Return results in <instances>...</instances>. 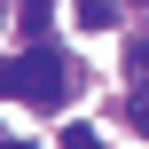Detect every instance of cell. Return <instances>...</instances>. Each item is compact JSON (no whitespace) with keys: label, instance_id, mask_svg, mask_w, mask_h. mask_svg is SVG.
<instances>
[{"label":"cell","instance_id":"6da1fadb","mask_svg":"<svg viewBox=\"0 0 149 149\" xmlns=\"http://www.w3.org/2000/svg\"><path fill=\"white\" fill-rule=\"evenodd\" d=\"M24 94H31L39 110H63V102H71V63H63L55 47H31V55H24Z\"/></svg>","mask_w":149,"mask_h":149},{"label":"cell","instance_id":"7a4b0ae2","mask_svg":"<svg viewBox=\"0 0 149 149\" xmlns=\"http://www.w3.org/2000/svg\"><path fill=\"white\" fill-rule=\"evenodd\" d=\"M47 24H55V0H24L16 8V31L24 39H47Z\"/></svg>","mask_w":149,"mask_h":149},{"label":"cell","instance_id":"3957f363","mask_svg":"<svg viewBox=\"0 0 149 149\" xmlns=\"http://www.w3.org/2000/svg\"><path fill=\"white\" fill-rule=\"evenodd\" d=\"M71 8H79L86 31H110V24H118V0H71Z\"/></svg>","mask_w":149,"mask_h":149},{"label":"cell","instance_id":"277c9868","mask_svg":"<svg viewBox=\"0 0 149 149\" xmlns=\"http://www.w3.org/2000/svg\"><path fill=\"white\" fill-rule=\"evenodd\" d=\"M8 94H24V63H0V102Z\"/></svg>","mask_w":149,"mask_h":149},{"label":"cell","instance_id":"5b68a950","mask_svg":"<svg viewBox=\"0 0 149 149\" xmlns=\"http://www.w3.org/2000/svg\"><path fill=\"white\" fill-rule=\"evenodd\" d=\"M126 71H134V79H149V47H141V39L126 47Z\"/></svg>","mask_w":149,"mask_h":149},{"label":"cell","instance_id":"8992f818","mask_svg":"<svg viewBox=\"0 0 149 149\" xmlns=\"http://www.w3.org/2000/svg\"><path fill=\"white\" fill-rule=\"evenodd\" d=\"M55 149H94V134H86V126H63V141Z\"/></svg>","mask_w":149,"mask_h":149},{"label":"cell","instance_id":"52a82bcc","mask_svg":"<svg viewBox=\"0 0 149 149\" xmlns=\"http://www.w3.org/2000/svg\"><path fill=\"white\" fill-rule=\"evenodd\" d=\"M134 126H141V134H149V86H141V94H134Z\"/></svg>","mask_w":149,"mask_h":149},{"label":"cell","instance_id":"ba28073f","mask_svg":"<svg viewBox=\"0 0 149 149\" xmlns=\"http://www.w3.org/2000/svg\"><path fill=\"white\" fill-rule=\"evenodd\" d=\"M0 149H31V141H8V134H0Z\"/></svg>","mask_w":149,"mask_h":149},{"label":"cell","instance_id":"9c48e42d","mask_svg":"<svg viewBox=\"0 0 149 149\" xmlns=\"http://www.w3.org/2000/svg\"><path fill=\"white\" fill-rule=\"evenodd\" d=\"M0 24H8V0H0Z\"/></svg>","mask_w":149,"mask_h":149}]
</instances>
